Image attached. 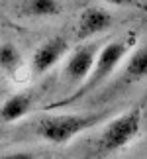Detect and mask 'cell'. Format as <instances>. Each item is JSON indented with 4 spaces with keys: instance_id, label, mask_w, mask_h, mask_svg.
I'll list each match as a JSON object with an SVG mask.
<instances>
[{
    "instance_id": "9c48e42d",
    "label": "cell",
    "mask_w": 147,
    "mask_h": 159,
    "mask_svg": "<svg viewBox=\"0 0 147 159\" xmlns=\"http://www.w3.org/2000/svg\"><path fill=\"white\" fill-rule=\"evenodd\" d=\"M124 79L127 83H137L147 79V45H139L127 55Z\"/></svg>"
},
{
    "instance_id": "8992f818",
    "label": "cell",
    "mask_w": 147,
    "mask_h": 159,
    "mask_svg": "<svg viewBox=\"0 0 147 159\" xmlns=\"http://www.w3.org/2000/svg\"><path fill=\"white\" fill-rule=\"evenodd\" d=\"M112 26V14L100 6H87L77 20V38L90 39Z\"/></svg>"
},
{
    "instance_id": "7a4b0ae2",
    "label": "cell",
    "mask_w": 147,
    "mask_h": 159,
    "mask_svg": "<svg viewBox=\"0 0 147 159\" xmlns=\"http://www.w3.org/2000/svg\"><path fill=\"white\" fill-rule=\"evenodd\" d=\"M106 112H87V114H51L43 116L38 126L35 134L55 145H65L71 139H75L78 134L84 130L98 126L100 122L106 120Z\"/></svg>"
},
{
    "instance_id": "7c38bea8",
    "label": "cell",
    "mask_w": 147,
    "mask_h": 159,
    "mask_svg": "<svg viewBox=\"0 0 147 159\" xmlns=\"http://www.w3.org/2000/svg\"><path fill=\"white\" fill-rule=\"evenodd\" d=\"M108 4L118 6V8H126V6H139V0H106Z\"/></svg>"
},
{
    "instance_id": "8fae6325",
    "label": "cell",
    "mask_w": 147,
    "mask_h": 159,
    "mask_svg": "<svg viewBox=\"0 0 147 159\" xmlns=\"http://www.w3.org/2000/svg\"><path fill=\"white\" fill-rule=\"evenodd\" d=\"M0 159H38L29 151H10V153H2Z\"/></svg>"
},
{
    "instance_id": "ba28073f",
    "label": "cell",
    "mask_w": 147,
    "mask_h": 159,
    "mask_svg": "<svg viewBox=\"0 0 147 159\" xmlns=\"http://www.w3.org/2000/svg\"><path fill=\"white\" fill-rule=\"evenodd\" d=\"M26 69H29V65H26L20 49L10 41H2L0 43V71L8 75L12 81L22 83L20 77Z\"/></svg>"
},
{
    "instance_id": "3957f363",
    "label": "cell",
    "mask_w": 147,
    "mask_h": 159,
    "mask_svg": "<svg viewBox=\"0 0 147 159\" xmlns=\"http://www.w3.org/2000/svg\"><path fill=\"white\" fill-rule=\"evenodd\" d=\"M143 122V110L141 106L127 108L126 112L118 114L116 118L106 122L98 138V151L102 153H114L127 148L141 132Z\"/></svg>"
},
{
    "instance_id": "6da1fadb",
    "label": "cell",
    "mask_w": 147,
    "mask_h": 159,
    "mask_svg": "<svg viewBox=\"0 0 147 159\" xmlns=\"http://www.w3.org/2000/svg\"><path fill=\"white\" fill-rule=\"evenodd\" d=\"M136 43H137V35L130 32L127 35H124V38H118V39L110 41L106 45H102V49L98 53L96 63L92 67V71H90L88 79L78 89L73 90L71 96L55 102V104H51L49 108H65V106L77 104V102L82 100L84 96H88L90 93L98 90L104 83L110 81V77H112L114 73L118 71V67L127 59V55L136 49Z\"/></svg>"
},
{
    "instance_id": "5b68a950",
    "label": "cell",
    "mask_w": 147,
    "mask_h": 159,
    "mask_svg": "<svg viewBox=\"0 0 147 159\" xmlns=\"http://www.w3.org/2000/svg\"><path fill=\"white\" fill-rule=\"evenodd\" d=\"M69 55V39L63 35H53L38 45L29 61V71L33 77H41L47 71H51L57 63H61Z\"/></svg>"
},
{
    "instance_id": "52a82bcc",
    "label": "cell",
    "mask_w": 147,
    "mask_h": 159,
    "mask_svg": "<svg viewBox=\"0 0 147 159\" xmlns=\"http://www.w3.org/2000/svg\"><path fill=\"white\" fill-rule=\"evenodd\" d=\"M35 104V96L32 93H16L10 98H6L0 104V126L6 124H14V122L22 120L24 116H28L32 112V108Z\"/></svg>"
},
{
    "instance_id": "30bf717a",
    "label": "cell",
    "mask_w": 147,
    "mask_h": 159,
    "mask_svg": "<svg viewBox=\"0 0 147 159\" xmlns=\"http://www.w3.org/2000/svg\"><path fill=\"white\" fill-rule=\"evenodd\" d=\"M61 12V0H26L24 4V14L28 18H55Z\"/></svg>"
},
{
    "instance_id": "277c9868",
    "label": "cell",
    "mask_w": 147,
    "mask_h": 159,
    "mask_svg": "<svg viewBox=\"0 0 147 159\" xmlns=\"http://www.w3.org/2000/svg\"><path fill=\"white\" fill-rule=\"evenodd\" d=\"M100 49H102L100 43H96V41H87V43L78 45L75 51L69 53V57L65 61V71L63 73H65L67 81H69L75 89H78L88 79Z\"/></svg>"
}]
</instances>
